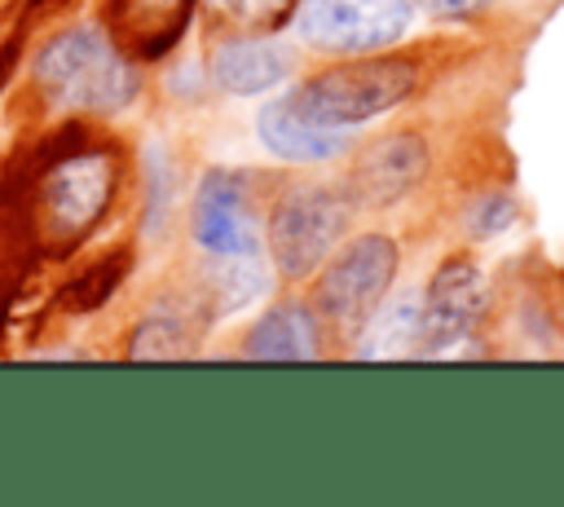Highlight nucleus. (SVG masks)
Instances as JSON below:
<instances>
[{"instance_id":"obj_1","label":"nucleus","mask_w":564,"mask_h":507,"mask_svg":"<svg viewBox=\"0 0 564 507\" xmlns=\"http://www.w3.org/2000/svg\"><path fill=\"white\" fill-rule=\"evenodd\" d=\"M26 93L53 115L110 119L137 101L141 71L101 22H70L44 35L31 53Z\"/></svg>"},{"instance_id":"obj_2","label":"nucleus","mask_w":564,"mask_h":507,"mask_svg":"<svg viewBox=\"0 0 564 507\" xmlns=\"http://www.w3.org/2000/svg\"><path fill=\"white\" fill-rule=\"evenodd\" d=\"M119 181H123L119 150L97 141L40 168L26 181V198H22V225L31 234L35 256L40 260L75 256L115 207Z\"/></svg>"},{"instance_id":"obj_3","label":"nucleus","mask_w":564,"mask_h":507,"mask_svg":"<svg viewBox=\"0 0 564 507\" xmlns=\"http://www.w3.org/2000/svg\"><path fill=\"white\" fill-rule=\"evenodd\" d=\"M419 84V66L397 53H357L344 66L313 75L308 84L291 88L295 106L322 128H348L370 115L401 106Z\"/></svg>"},{"instance_id":"obj_4","label":"nucleus","mask_w":564,"mask_h":507,"mask_svg":"<svg viewBox=\"0 0 564 507\" xmlns=\"http://www.w3.org/2000/svg\"><path fill=\"white\" fill-rule=\"evenodd\" d=\"M352 198L330 185H291L269 212V251L282 278L313 273L348 229Z\"/></svg>"},{"instance_id":"obj_5","label":"nucleus","mask_w":564,"mask_h":507,"mask_svg":"<svg viewBox=\"0 0 564 507\" xmlns=\"http://www.w3.org/2000/svg\"><path fill=\"white\" fill-rule=\"evenodd\" d=\"M397 273V242L383 234H361L352 238L317 278V309L322 317L344 331L357 335L366 326V317L379 309V300L388 295Z\"/></svg>"},{"instance_id":"obj_6","label":"nucleus","mask_w":564,"mask_h":507,"mask_svg":"<svg viewBox=\"0 0 564 507\" xmlns=\"http://www.w3.org/2000/svg\"><path fill=\"white\" fill-rule=\"evenodd\" d=\"M405 0H308L300 13V35L322 53H375L405 35Z\"/></svg>"},{"instance_id":"obj_7","label":"nucleus","mask_w":564,"mask_h":507,"mask_svg":"<svg viewBox=\"0 0 564 507\" xmlns=\"http://www.w3.org/2000/svg\"><path fill=\"white\" fill-rule=\"evenodd\" d=\"M480 309H485V273L471 260L449 256L432 273L427 291L419 295V348L414 353L449 348L454 339H463L476 326Z\"/></svg>"},{"instance_id":"obj_8","label":"nucleus","mask_w":564,"mask_h":507,"mask_svg":"<svg viewBox=\"0 0 564 507\" xmlns=\"http://www.w3.org/2000/svg\"><path fill=\"white\" fill-rule=\"evenodd\" d=\"M189 234L207 256H234V251H260L256 238V220H251V203L242 190L238 172H207L194 207H189Z\"/></svg>"},{"instance_id":"obj_9","label":"nucleus","mask_w":564,"mask_h":507,"mask_svg":"<svg viewBox=\"0 0 564 507\" xmlns=\"http://www.w3.org/2000/svg\"><path fill=\"white\" fill-rule=\"evenodd\" d=\"M194 0H106L101 26L132 62L167 57L189 31Z\"/></svg>"},{"instance_id":"obj_10","label":"nucleus","mask_w":564,"mask_h":507,"mask_svg":"<svg viewBox=\"0 0 564 507\" xmlns=\"http://www.w3.org/2000/svg\"><path fill=\"white\" fill-rule=\"evenodd\" d=\"M427 172V145L414 132H392L383 141H375L357 168H352V198L366 207H383L405 198Z\"/></svg>"},{"instance_id":"obj_11","label":"nucleus","mask_w":564,"mask_h":507,"mask_svg":"<svg viewBox=\"0 0 564 507\" xmlns=\"http://www.w3.org/2000/svg\"><path fill=\"white\" fill-rule=\"evenodd\" d=\"M256 132H260V141H264L269 154L291 159V163H322V159L344 154V145H348V141H344V128H322V123H313V119L295 106L291 93L273 97V101L256 115Z\"/></svg>"},{"instance_id":"obj_12","label":"nucleus","mask_w":564,"mask_h":507,"mask_svg":"<svg viewBox=\"0 0 564 507\" xmlns=\"http://www.w3.org/2000/svg\"><path fill=\"white\" fill-rule=\"evenodd\" d=\"M291 66H295V57L286 53V44H273V40H220L207 57L212 84L234 97L278 88L291 75Z\"/></svg>"},{"instance_id":"obj_13","label":"nucleus","mask_w":564,"mask_h":507,"mask_svg":"<svg viewBox=\"0 0 564 507\" xmlns=\"http://www.w3.org/2000/svg\"><path fill=\"white\" fill-rule=\"evenodd\" d=\"M247 357L256 362H308L317 357V317L304 304H273L247 335Z\"/></svg>"},{"instance_id":"obj_14","label":"nucleus","mask_w":564,"mask_h":507,"mask_svg":"<svg viewBox=\"0 0 564 507\" xmlns=\"http://www.w3.org/2000/svg\"><path fill=\"white\" fill-rule=\"evenodd\" d=\"M132 273V247H115L88 265H79L57 291H53V309L70 313V317H88L97 309H106L115 300V291L128 282Z\"/></svg>"},{"instance_id":"obj_15","label":"nucleus","mask_w":564,"mask_h":507,"mask_svg":"<svg viewBox=\"0 0 564 507\" xmlns=\"http://www.w3.org/2000/svg\"><path fill=\"white\" fill-rule=\"evenodd\" d=\"M366 339L357 344V357H410L419 348V295L401 291L397 300H379V309L366 317Z\"/></svg>"},{"instance_id":"obj_16","label":"nucleus","mask_w":564,"mask_h":507,"mask_svg":"<svg viewBox=\"0 0 564 507\" xmlns=\"http://www.w3.org/2000/svg\"><path fill=\"white\" fill-rule=\"evenodd\" d=\"M269 273L260 265V251H234V256H207V300L212 313H234L247 300L264 295Z\"/></svg>"},{"instance_id":"obj_17","label":"nucleus","mask_w":564,"mask_h":507,"mask_svg":"<svg viewBox=\"0 0 564 507\" xmlns=\"http://www.w3.org/2000/svg\"><path fill=\"white\" fill-rule=\"evenodd\" d=\"M194 344H189V331L176 313H150L132 326L128 344H123V357L128 362H172V357H189Z\"/></svg>"},{"instance_id":"obj_18","label":"nucleus","mask_w":564,"mask_h":507,"mask_svg":"<svg viewBox=\"0 0 564 507\" xmlns=\"http://www.w3.org/2000/svg\"><path fill=\"white\" fill-rule=\"evenodd\" d=\"M207 9L238 31H273L286 22V13L295 9V0H207Z\"/></svg>"},{"instance_id":"obj_19","label":"nucleus","mask_w":564,"mask_h":507,"mask_svg":"<svg viewBox=\"0 0 564 507\" xmlns=\"http://www.w3.org/2000/svg\"><path fill=\"white\" fill-rule=\"evenodd\" d=\"M511 220H516V203H511L507 194H489V198L471 212V229H476V234H502Z\"/></svg>"},{"instance_id":"obj_20","label":"nucleus","mask_w":564,"mask_h":507,"mask_svg":"<svg viewBox=\"0 0 564 507\" xmlns=\"http://www.w3.org/2000/svg\"><path fill=\"white\" fill-rule=\"evenodd\" d=\"M419 9H427V13H436V18H471V13H480L489 0H414Z\"/></svg>"}]
</instances>
